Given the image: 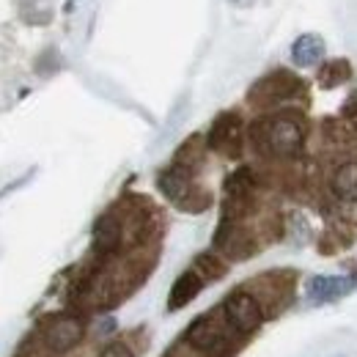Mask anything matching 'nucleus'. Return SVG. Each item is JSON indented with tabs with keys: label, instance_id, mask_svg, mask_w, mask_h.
I'll use <instances>...</instances> for the list:
<instances>
[{
	"label": "nucleus",
	"instance_id": "11",
	"mask_svg": "<svg viewBox=\"0 0 357 357\" xmlns=\"http://www.w3.org/2000/svg\"><path fill=\"white\" fill-rule=\"evenodd\" d=\"M330 190L338 201H347V204L357 201V162L338 165L330 176Z\"/></svg>",
	"mask_w": 357,
	"mask_h": 357
},
{
	"label": "nucleus",
	"instance_id": "14",
	"mask_svg": "<svg viewBox=\"0 0 357 357\" xmlns=\"http://www.w3.org/2000/svg\"><path fill=\"white\" fill-rule=\"evenodd\" d=\"M195 269L204 275V280H215V278H220L225 272V264L220 259H215V256H198Z\"/></svg>",
	"mask_w": 357,
	"mask_h": 357
},
{
	"label": "nucleus",
	"instance_id": "13",
	"mask_svg": "<svg viewBox=\"0 0 357 357\" xmlns=\"http://www.w3.org/2000/svg\"><path fill=\"white\" fill-rule=\"evenodd\" d=\"M349 77V66L344 63V61H333V63H327L321 72H319V80L324 83V86H338V83H344Z\"/></svg>",
	"mask_w": 357,
	"mask_h": 357
},
{
	"label": "nucleus",
	"instance_id": "5",
	"mask_svg": "<svg viewBox=\"0 0 357 357\" xmlns=\"http://www.w3.org/2000/svg\"><path fill=\"white\" fill-rule=\"evenodd\" d=\"M209 149H215L223 157H236L242 151V121L236 113H223L215 119L209 130Z\"/></svg>",
	"mask_w": 357,
	"mask_h": 357
},
{
	"label": "nucleus",
	"instance_id": "7",
	"mask_svg": "<svg viewBox=\"0 0 357 357\" xmlns=\"http://www.w3.org/2000/svg\"><path fill=\"white\" fill-rule=\"evenodd\" d=\"M352 289H355V280L347 275H316L308 280L305 294L313 303H333V300L349 294Z\"/></svg>",
	"mask_w": 357,
	"mask_h": 357
},
{
	"label": "nucleus",
	"instance_id": "2",
	"mask_svg": "<svg viewBox=\"0 0 357 357\" xmlns=\"http://www.w3.org/2000/svg\"><path fill=\"white\" fill-rule=\"evenodd\" d=\"M160 190L176 204L181 209H190V212H201L209 206V195L204 190H198L192 184V174L178 168V165H171L168 171L160 174Z\"/></svg>",
	"mask_w": 357,
	"mask_h": 357
},
{
	"label": "nucleus",
	"instance_id": "6",
	"mask_svg": "<svg viewBox=\"0 0 357 357\" xmlns=\"http://www.w3.org/2000/svg\"><path fill=\"white\" fill-rule=\"evenodd\" d=\"M83 335H86V324L80 321V319H75V316H61V319H55L50 327H47L45 333V344L50 352H69V349H75L80 341H83Z\"/></svg>",
	"mask_w": 357,
	"mask_h": 357
},
{
	"label": "nucleus",
	"instance_id": "4",
	"mask_svg": "<svg viewBox=\"0 0 357 357\" xmlns=\"http://www.w3.org/2000/svg\"><path fill=\"white\" fill-rule=\"evenodd\" d=\"M297 93H303V83L297 77H291L289 72H272L269 77L256 83V89L250 91V99L259 105H278L294 99Z\"/></svg>",
	"mask_w": 357,
	"mask_h": 357
},
{
	"label": "nucleus",
	"instance_id": "9",
	"mask_svg": "<svg viewBox=\"0 0 357 357\" xmlns=\"http://www.w3.org/2000/svg\"><path fill=\"white\" fill-rule=\"evenodd\" d=\"M223 338H225L223 327H220L212 316H201V319H195L192 327L187 330V341H190L195 349H204V352L218 349V347L223 344Z\"/></svg>",
	"mask_w": 357,
	"mask_h": 357
},
{
	"label": "nucleus",
	"instance_id": "10",
	"mask_svg": "<svg viewBox=\"0 0 357 357\" xmlns=\"http://www.w3.org/2000/svg\"><path fill=\"white\" fill-rule=\"evenodd\" d=\"M204 283H206L204 275L195 267L187 269L184 275H178L174 289H171V297H168V311H178V308H184L190 300H195L198 291L204 289Z\"/></svg>",
	"mask_w": 357,
	"mask_h": 357
},
{
	"label": "nucleus",
	"instance_id": "12",
	"mask_svg": "<svg viewBox=\"0 0 357 357\" xmlns=\"http://www.w3.org/2000/svg\"><path fill=\"white\" fill-rule=\"evenodd\" d=\"M321 58H324V42H321L319 36H313V33L300 36V39L291 45V61H294L297 66H313V63H319Z\"/></svg>",
	"mask_w": 357,
	"mask_h": 357
},
{
	"label": "nucleus",
	"instance_id": "15",
	"mask_svg": "<svg viewBox=\"0 0 357 357\" xmlns=\"http://www.w3.org/2000/svg\"><path fill=\"white\" fill-rule=\"evenodd\" d=\"M99 357H135L132 349L127 347V344H121V341H113V344H107L105 349H102V355Z\"/></svg>",
	"mask_w": 357,
	"mask_h": 357
},
{
	"label": "nucleus",
	"instance_id": "3",
	"mask_svg": "<svg viewBox=\"0 0 357 357\" xmlns=\"http://www.w3.org/2000/svg\"><path fill=\"white\" fill-rule=\"evenodd\" d=\"M223 316H225V324L236 333H253L259 324H261V305L253 294L248 291H234L228 294L223 303Z\"/></svg>",
	"mask_w": 357,
	"mask_h": 357
},
{
	"label": "nucleus",
	"instance_id": "8",
	"mask_svg": "<svg viewBox=\"0 0 357 357\" xmlns=\"http://www.w3.org/2000/svg\"><path fill=\"white\" fill-rule=\"evenodd\" d=\"M121 236H124V225L113 212H107L93 225V250L102 253V256H110V253L119 250Z\"/></svg>",
	"mask_w": 357,
	"mask_h": 357
},
{
	"label": "nucleus",
	"instance_id": "1",
	"mask_svg": "<svg viewBox=\"0 0 357 357\" xmlns=\"http://www.w3.org/2000/svg\"><path fill=\"white\" fill-rule=\"evenodd\" d=\"M250 140L267 157H294L305 143V124L294 113H275L253 124Z\"/></svg>",
	"mask_w": 357,
	"mask_h": 357
}]
</instances>
